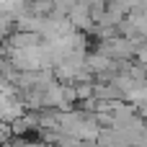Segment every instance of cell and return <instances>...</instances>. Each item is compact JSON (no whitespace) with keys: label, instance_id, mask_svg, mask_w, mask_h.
Segmentation results:
<instances>
[{"label":"cell","instance_id":"obj_1","mask_svg":"<svg viewBox=\"0 0 147 147\" xmlns=\"http://www.w3.org/2000/svg\"><path fill=\"white\" fill-rule=\"evenodd\" d=\"M90 21H93V8L80 0V3L70 10V23H72L75 28H85V26H90Z\"/></svg>","mask_w":147,"mask_h":147}]
</instances>
